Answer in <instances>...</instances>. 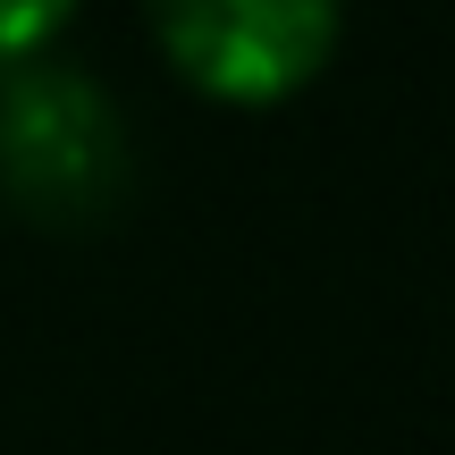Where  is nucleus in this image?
<instances>
[{
    "mask_svg": "<svg viewBox=\"0 0 455 455\" xmlns=\"http://www.w3.org/2000/svg\"><path fill=\"white\" fill-rule=\"evenodd\" d=\"M135 178V135L118 118L110 84L68 60L0 68V195L34 228L84 236L127 203Z\"/></svg>",
    "mask_w": 455,
    "mask_h": 455,
    "instance_id": "f257e3e1",
    "label": "nucleus"
},
{
    "mask_svg": "<svg viewBox=\"0 0 455 455\" xmlns=\"http://www.w3.org/2000/svg\"><path fill=\"white\" fill-rule=\"evenodd\" d=\"M161 60L228 110H278L338 60L346 0H144Z\"/></svg>",
    "mask_w": 455,
    "mask_h": 455,
    "instance_id": "f03ea898",
    "label": "nucleus"
},
{
    "mask_svg": "<svg viewBox=\"0 0 455 455\" xmlns=\"http://www.w3.org/2000/svg\"><path fill=\"white\" fill-rule=\"evenodd\" d=\"M84 0H0V68H26L51 51V34L76 17Z\"/></svg>",
    "mask_w": 455,
    "mask_h": 455,
    "instance_id": "7ed1b4c3",
    "label": "nucleus"
}]
</instances>
